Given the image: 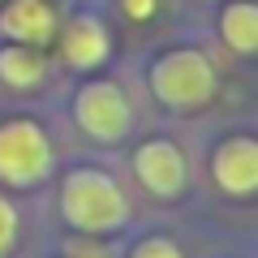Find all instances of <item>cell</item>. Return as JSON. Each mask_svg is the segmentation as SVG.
<instances>
[{
	"label": "cell",
	"mask_w": 258,
	"mask_h": 258,
	"mask_svg": "<svg viewBox=\"0 0 258 258\" xmlns=\"http://www.w3.org/2000/svg\"><path fill=\"white\" fill-rule=\"evenodd\" d=\"M134 172H138L142 189H151L155 198H181L185 181H189V168L185 155L176 151V142L168 138H151L134 151Z\"/></svg>",
	"instance_id": "obj_5"
},
{
	"label": "cell",
	"mask_w": 258,
	"mask_h": 258,
	"mask_svg": "<svg viewBox=\"0 0 258 258\" xmlns=\"http://www.w3.org/2000/svg\"><path fill=\"white\" fill-rule=\"evenodd\" d=\"M74 116H78V125H82L95 142H120L129 134L134 108H129V99L112 82H91V86H82V95H78Z\"/></svg>",
	"instance_id": "obj_4"
},
{
	"label": "cell",
	"mask_w": 258,
	"mask_h": 258,
	"mask_svg": "<svg viewBox=\"0 0 258 258\" xmlns=\"http://www.w3.org/2000/svg\"><path fill=\"white\" fill-rule=\"evenodd\" d=\"M151 95H155L159 103H168V108H176V112L211 103V95H215L211 60H207L203 52H189V47L159 56V60L151 64Z\"/></svg>",
	"instance_id": "obj_2"
},
{
	"label": "cell",
	"mask_w": 258,
	"mask_h": 258,
	"mask_svg": "<svg viewBox=\"0 0 258 258\" xmlns=\"http://www.w3.org/2000/svg\"><path fill=\"white\" fill-rule=\"evenodd\" d=\"M0 30L13 39V43L39 47L56 35V13L47 9V0H13L9 9L0 13Z\"/></svg>",
	"instance_id": "obj_7"
},
{
	"label": "cell",
	"mask_w": 258,
	"mask_h": 258,
	"mask_svg": "<svg viewBox=\"0 0 258 258\" xmlns=\"http://www.w3.org/2000/svg\"><path fill=\"white\" fill-rule=\"evenodd\" d=\"M52 172V138L35 120L18 116L0 125V181L5 185H39Z\"/></svg>",
	"instance_id": "obj_3"
},
{
	"label": "cell",
	"mask_w": 258,
	"mask_h": 258,
	"mask_svg": "<svg viewBox=\"0 0 258 258\" xmlns=\"http://www.w3.org/2000/svg\"><path fill=\"white\" fill-rule=\"evenodd\" d=\"M60 56H64V64H74V69H95V64H103L108 60V30L95 18L69 22L64 35H60Z\"/></svg>",
	"instance_id": "obj_8"
},
{
	"label": "cell",
	"mask_w": 258,
	"mask_h": 258,
	"mask_svg": "<svg viewBox=\"0 0 258 258\" xmlns=\"http://www.w3.org/2000/svg\"><path fill=\"white\" fill-rule=\"evenodd\" d=\"M220 35L237 56H254L258 52V9L254 0H237L220 13Z\"/></svg>",
	"instance_id": "obj_10"
},
{
	"label": "cell",
	"mask_w": 258,
	"mask_h": 258,
	"mask_svg": "<svg viewBox=\"0 0 258 258\" xmlns=\"http://www.w3.org/2000/svg\"><path fill=\"white\" fill-rule=\"evenodd\" d=\"M211 176L224 194H237V198H249L258 189V142L254 138H228L215 147L211 159Z\"/></svg>",
	"instance_id": "obj_6"
},
{
	"label": "cell",
	"mask_w": 258,
	"mask_h": 258,
	"mask_svg": "<svg viewBox=\"0 0 258 258\" xmlns=\"http://www.w3.org/2000/svg\"><path fill=\"white\" fill-rule=\"evenodd\" d=\"M13 241H18V207L0 194V258L13 249Z\"/></svg>",
	"instance_id": "obj_11"
},
{
	"label": "cell",
	"mask_w": 258,
	"mask_h": 258,
	"mask_svg": "<svg viewBox=\"0 0 258 258\" xmlns=\"http://www.w3.org/2000/svg\"><path fill=\"white\" fill-rule=\"evenodd\" d=\"M43 78H47V60L35 47H26V43L0 47V82L5 86H13V91H35V86H43Z\"/></svg>",
	"instance_id": "obj_9"
},
{
	"label": "cell",
	"mask_w": 258,
	"mask_h": 258,
	"mask_svg": "<svg viewBox=\"0 0 258 258\" xmlns=\"http://www.w3.org/2000/svg\"><path fill=\"white\" fill-rule=\"evenodd\" d=\"M120 9H125L129 22H147L155 13V0H120Z\"/></svg>",
	"instance_id": "obj_13"
},
{
	"label": "cell",
	"mask_w": 258,
	"mask_h": 258,
	"mask_svg": "<svg viewBox=\"0 0 258 258\" xmlns=\"http://www.w3.org/2000/svg\"><path fill=\"white\" fill-rule=\"evenodd\" d=\"M129 258H185V254L168 237H147V241H138V249H134Z\"/></svg>",
	"instance_id": "obj_12"
},
{
	"label": "cell",
	"mask_w": 258,
	"mask_h": 258,
	"mask_svg": "<svg viewBox=\"0 0 258 258\" xmlns=\"http://www.w3.org/2000/svg\"><path fill=\"white\" fill-rule=\"evenodd\" d=\"M60 211L78 232H116L129 224V203L103 168H74L60 189Z\"/></svg>",
	"instance_id": "obj_1"
}]
</instances>
